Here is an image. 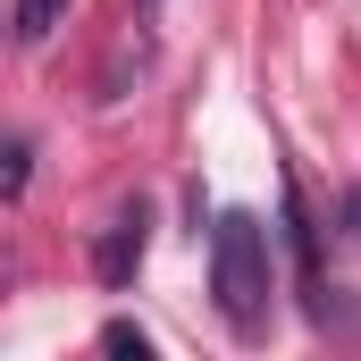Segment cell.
<instances>
[{"mask_svg": "<svg viewBox=\"0 0 361 361\" xmlns=\"http://www.w3.org/2000/svg\"><path fill=\"white\" fill-rule=\"evenodd\" d=\"M59 17H68V0H17V42L42 51V42L59 34Z\"/></svg>", "mask_w": 361, "mask_h": 361, "instance_id": "277c9868", "label": "cell"}, {"mask_svg": "<svg viewBox=\"0 0 361 361\" xmlns=\"http://www.w3.org/2000/svg\"><path fill=\"white\" fill-rule=\"evenodd\" d=\"M152 8H160V0H152Z\"/></svg>", "mask_w": 361, "mask_h": 361, "instance_id": "ba28073f", "label": "cell"}, {"mask_svg": "<svg viewBox=\"0 0 361 361\" xmlns=\"http://www.w3.org/2000/svg\"><path fill=\"white\" fill-rule=\"evenodd\" d=\"M286 244H294V277H302V311L311 328H328V277H319V227L302 210V185L286 177Z\"/></svg>", "mask_w": 361, "mask_h": 361, "instance_id": "3957f363", "label": "cell"}, {"mask_svg": "<svg viewBox=\"0 0 361 361\" xmlns=\"http://www.w3.org/2000/svg\"><path fill=\"white\" fill-rule=\"evenodd\" d=\"M269 227L252 210H219L210 219V294H219V319L235 336H261L269 319Z\"/></svg>", "mask_w": 361, "mask_h": 361, "instance_id": "6da1fadb", "label": "cell"}, {"mask_svg": "<svg viewBox=\"0 0 361 361\" xmlns=\"http://www.w3.org/2000/svg\"><path fill=\"white\" fill-rule=\"evenodd\" d=\"M101 353H126V361H152V336H143V328H126V319H109V328H101Z\"/></svg>", "mask_w": 361, "mask_h": 361, "instance_id": "5b68a950", "label": "cell"}, {"mask_svg": "<svg viewBox=\"0 0 361 361\" xmlns=\"http://www.w3.org/2000/svg\"><path fill=\"white\" fill-rule=\"evenodd\" d=\"M25 177H34V143L17 135V143H8V177H0V193L17 202V193H25Z\"/></svg>", "mask_w": 361, "mask_h": 361, "instance_id": "8992f818", "label": "cell"}, {"mask_svg": "<svg viewBox=\"0 0 361 361\" xmlns=\"http://www.w3.org/2000/svg\"><path fill=\"white\" fill-rule=\"evenodd\" d=\"M345 235H353V244H361V185H353V193H345Z\"/></svg>", "mask_w": 361, "mask_h": 361, "instance_id": "52a82bcc", "label": "cell"}, {"mask_svg": "<svg viewBox=\"0 0 361 361\" xmlns=\"http://www.w3.org/2000/svg\"><path fill=\"white\" fill-rule=\"evenodd\" d=\"M143 244H152V202L135 193V202L109 210V227H92V277H101V286H135Z\"/></svg>", "mask_w": 361, "mask_h": 361, "instance_id": "7a4b0ae2", "label": "cell"}]
</instances>
